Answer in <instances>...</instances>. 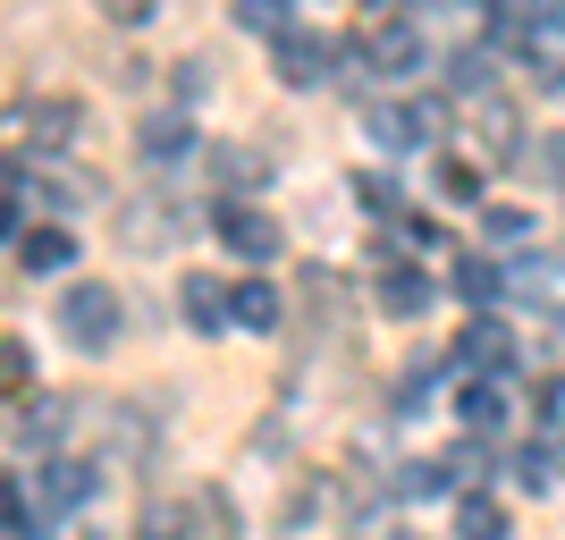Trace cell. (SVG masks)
Instances as JSON below:
<instances>
[{
  "instance_id": "15",
  "label": "cell",
  "mask_w": 565,
  "mask_h": 540,
  "mask_svg": "<svg viewBox=\"0 0 565 540\" xmlns=\"http://www.w3.org/2000/svg\"><path fill=\"white\" fill-rule=\"evenodd\" d=\"M372 144H380V152H414V144H423L414 102H380V110H372Z\"/></svg>"
},
{
  "instance_id": "25",
  "label": "cell",
  "mask_w": 565,
  "mask_h": 540,
  "mask_svg": "<svg viewBox=\"0 0 565 540\" xmlns=\"http://www.w3.org/2000/svg\"><path fill=\"white\" fill-rule=\"evenodd\" d=\"M548 178H565V136H557V144H548Z\"/></svg>"
},
{
  "instance_id": "5",
  "label": "cell",
  "mask_w": 565,
  "mask_h": 540,
  "mask_svg": "<svg viewBox=\"0 0 565 540\" xmlns=\"http://www.w3.org/2000/svg\"><path fill=\"white\" fill-rule=\"evenodd\" d=\"M136 152H143V169H178V161L194 152V127H186L178 110H152V118L136 127Z\"/></svg>"
},
{
  "instance_id": "6",
  "label": "cell",
  "mask_w": 565,
  "mask_h": 540,
  "mask_svg": "<svg viewBox=\"0 0 565 540\" xmlns=\"http://www.w3.org/2000/svg\"><path fill=\"white\" fill-rule=\"evenodd\" d=\"M423 68V34L405 18H380L372 25V76H414Z\"/></svg>"
},
{
  "instance_id": "19",
  "label": "cell",
  "mask_w": 565,
  "mask_h": 540,
  "mask_svg": "<svg viewBox=\"0 0 565 540\" xmlns=\"http://www.w3.org/2000/svg\"><path fill=\"white\" fill-rule=\"evenodd\" d=\"M448 85H456V94H490V51H456Z\"/></svg>"
},
{
  "instance_id": "11",
  "label": "cell",
  "mask_w": 565,
  "mask_h": 540,
  "mask_svg": "<svg viewBox=\"0 0 565 540\" xmlns=\"http://www.w3.org/2000/svg\"><path fill=\"white\" fill-rule=\"evenodd\" d=\"M85 498H94V465L51 456V465H43V507H51V516H68V507H85Z\"/></svg>"
},
{
  "instance_id": "14",
  "label": "cell",
  "mask_w": 565,
  "mask_h": 540,
  "mask_svg": "<svg viewBox=\"0 0 565 540\" xmlns=\"http://www.w3.org/2000/svg\"><path fill=\"white\" fill-rule=\"evenodd\" d=\"M423 305H430V279H423V271H380V313H388V321H414Z\"/></svg>"
},
{
  "instance_id": "2",
  "label": "cell",
  "mask_w": 565,
  "mask_h": 540,
  "mask_svg": "<svg viewBox=\"0 0 565 540\" xmlns=\"http://www.w3.org/2000/svg\"><path fill=\"white\" fill-rule=\"evenodd\" d=\"M212 229H220V245H228L245 271H262V262H279V245H287V229L262 203H220L212 212Z\"/></svg>"
},
{
  "instance_id": "21",
  "label": "cell",
  "mask_w": 565,
  "mask_h": 540,
  "mask_svg": "<svg viewBox=\"0 0 565 540\" xmlns=\"http://www.w3.org/2000/svg\"><path fill=\"white\" fill-rule=\"evenodd\" d=\"M143 540H186V516L178 507H143Z\"/></svg>"
},
{
  "instance_id": "13",
  "label": "cell",
  "mask_w": 565,
  "mask_h": 540,
  "mask_svg": "<svg viewBox=\"0 0 565 540\" xmlns=\"http://www.w3.org/2000/svg\"><path fill=\"white\" fill-rule=\"evenodd\" d=\"M228 18L245 25V34H270V43H287V34H296V0H228Z\"/></svg>"
},
{
  "instance_id": "9",
  "label": "cell",
  "mask_w": 565,
  "mask_h": 540,
  "mask_svg": "<svg viewBox=\"0 0 565 540\" xmlns=\"http://www.w3.org/2000/svg\"><path fill=\"white\" fill-rule=\"evenodd\" d=\"M279 287L262 279V271H245V279H236V329H245V338H270V329H279Z\"/></svg>"
},
{
  "instance_id": "24",
  "label": "cell",
  "mask_w": 565,
  "mask_h": 540,
  "mask_svg": "<svg viewBox=\"0 0 565 540\" xmlns=\"http://www.w3.org/2000/svg\"><path fill=\"white\" fill-rule=\"evenodd\" d=\"M490 236H498V245H523V236H532V220H523V212H490Z\"/></svg>"
},
{
  "instance_id": "3",
  "label": "cell",
  "mask_w": 565,
  "mask_h": 540,
  "mask_svg": "<svg viewBox=\"0 0 565 540\" xmlns=\"http://www.w3.org/2000/svg\"><path fill=\"white\" fill-rule=\"evenodd\" d=\"M178 313L194 321V338H220V329H236V287H220L212 271H186L178 279Z\"/></svg>"
},
{
  "instance_id": "22",
  "label": "cell",
  "mask_w": 565,
  "mask_h": 540,
  "mask_svg": "<svg viewBox=\"0 0 565 540\" xmlns=\"http://www.w3.org/2000/svg\"><path fill=\"white\" fill-rule=\"evenodd\" d=\"M354 194H363V212H372V220H397V187H380V178H363Z\"/></svg>"
},
{
  "instance_id": "8",
  "label": "cell",
  "mask_w": 565,
  "mask_h": 540,
  "mask_svg": "<svg viewBox=\"0 0 565 540\" xmlns=\"http://www.w3.org/2000/svg\"><path fill=\"white\" fill-rule=\"evenodd\" d=\"M9 431H18V447H43V456H51V447L68 440V405H60V398H18V423H9Z\"/></svg>"
},
{
  "instance_id": "26",
  "label": "cell",
  "mask_w": 565,
  "mask_h": 540,
  "mask_svg": "<svg viewBox=\"0 0 565 540\" xmlns=\"http://www.w3.org/2000/svg\"><path fill=\"white\" fill-rule=\"evenodd\" d=\"M465 9H507V0H465Z\"/></svg>"
},
{
  "instance_id": "18",
  "label": "cell",
  "mask_w": 565,
  "mask_h": 540,
  "mask_svg": "<svg viewBox=\"0 0 565 540\" xmlns=\"http://www.w3.org/2000/svg\"><path fill=\"white\" fill-rule=\"evenodd\" d=\"M465 423L472 431H498V423H507V389H498V380H472V389H465Z\"/></svg>"
},
{
  "instance_id": "4",
  "label": "cell",
  "mask_w": 565,
  "mask_h": 540,
  "mask_svg": "<svg viewBox=\"0 0 565 540\" xmlns=\"http://www.w3.org/2000/svg\"><path fill=\"white\" fill-rule=\"evenodd\" d=\"M330 60H338V43H330V34H287V43H279V60H270V76L305 94V85H330Z\"/></svg>"
},
{
  "instance_id": "23",
  "label": "cell",
  "mask_w": 565,
  "mask_h": 540,
  "mask_svg": "<svg viewBox=\"0 0 565 540\" xmlns=\"http://www.w3.org/2000/svg\"><path fill=\"white\" fill-rule=\"evenodd\" d=\"M94 9H102L110 25H143V18H152V0H94Z\"/></svg>"
},
{
  "instance_id": "10",
  "label": "cell",
  "mask_w": 565,
  "mask_h": 540,
  "mask_svg": "<svg viewBox=\"0 0 565 540\" xmlns=\"http://www.w3.org/2000/svg\"><path fill=\"white\" fill-rule=\"evenodd\" d=\"M448 532H456V540H515V523H507V507H498L490 490H465Z\"/></svg>"
},
{
  "instance_id": "20",
  "label": "cell",
  "mask_w": 565,
  "mask_h": 540,
  "mask_svg": "<svg viewBox=\"0 0 565 540\" xmlns=\"http://www.w3.org/2000/svg\"><path fill=\"white\" fill-rule=\"evenodd\" d=\"M448 473H456V481H465V490H472V481L490 473V447H481V440H465V447H456V456H448Z\"/></svg>"
},
{
  "instance_id": "7",
  "label": "cell",
  "mask_w": 565,
  "mask_h": 540,
  "mask_svg": "<svg viewBox=\"0 0 565 540\" xmlns=\"http://www.w3.org/2000/svg\"><path fill=\"white\" fill-rule=\"evenodd\" d=\"M76 127H85V110H76L68 94H43L34 110H25V136H34V152H68Z\"/></svg>"
},
{
  "instance_id": "12",
  "label": "cell",
  "mask_w": 565,
  "mask_h": 540,
  "mask_svg": "<svg viewBox=\"0 0 565 540\" xmlns=\"http://www.w3.org/2000/svg\"><path fill=\"white\" fill-rule=\"evenodd\" d=\"M76 236L68 229H18V271H68Z\"/></svg>"
},
{
  "instance_id": "16",
  "label": "cell",
  "mask_w": 565,
  "mask_h": 540,
  "mask_svg": "<svg viewBox=\"0 0 565 540\" xmlns=\"http://www.w3.org/2000/svg\"><path fill=\"white\" fill-rule=\"evenodd\" d=\"M456 296H465V305H498V296H507V271H498V262H456Z\"/></svg>"
},
{
  "instance_id": "17",
  "label": "cell",
  "mask_w": 565,
  "mask_h": 540,
  "mask_svg": "<svg viewBox=\"0 0 565 540\" xmlns=\"http://www.w3.org/2000/svg\"><path fill=\"white\" fill-rule=\"evenodd\" d=\"M456 363H472V372H498V363H507V329H498V321H472V329H465V347H456Z\"/></svg>"
},
{
  "instance_id": "1",
  "label": "cell",
  "mask_w": 565,
  "mask_h": 540,
  "mask_svg": "<svg viewBox=\"0 0 565 540\" xmlns=\"http://www.w3.org/2000/svg\"><path fill=\"white\" fill-rule=\"evenodd\" d=\"M118 329H127V305H118V287L76 279L68 296H60V338H68V347L102 354V347H118Z\"/></svg>"
}]
</instances>
